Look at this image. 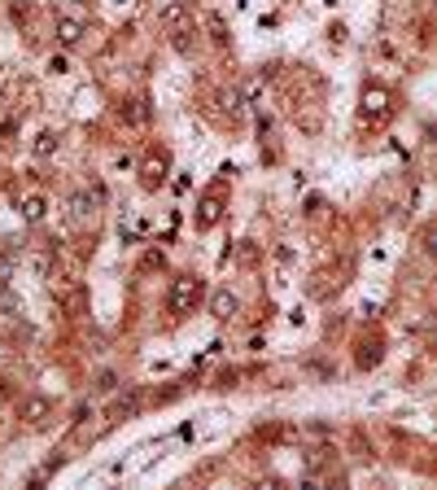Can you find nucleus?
Listing matches in <instances>:
<instances>
[{"label":"nucleus","instance_id":"nucleus-1","mask_svg":"<svg viewBox=\"0 0 437 490\" xmlns=\"http://www.w3.org/2000/svg\"><path fill=\"white\" fill-rule=\"evenodd\" d=\"M206 298V285L197 281V276H175V285H171V298H167V311L175 320H184L197 311V302Z\"/></svg>","mask_w":437,"mask_h":490},{"label":"nucleus","instance_id":"nucleus-2","mask_svg":"<svg viewBox=\"0 0 437 490\" xmlns=\"http://www.w3.org/2000/svg\"><path fill=\"white\" fill-rule=\"evenodd\" d=\"M162 179H167V154H149V158H144V167H140V184L158 188Z\"/></svg>","mask_w":437,"mask_h":490},{"label":"nucleus","instance_id":"nucleus-3","mask_svg":"<svg viewBox=\"0 0 437 490\" xmlns=\"http://www.w3.org/2000/svg\"><path fill=\"white\" fill-rule=\"evenodd\" d=\"M236 311H240L236 293H228V289H215V293H210V315H215V320H232Z\"/></svg>","mask_w":437,"mask_h":490},{"label":"nucleus","instance_id":"nucleus-4","mask_svg":"<svg viewBox=\"0 0 437 490\" xmlns=\"http://www.w3.org/2000/svg\"><path fill=\"white\" fill-rule=\"evenodd\" d=\"M18 416H22L26 424H36V429H40V424H44L48 416H53V403H48V399H40V394H36V399H26V403L18 407Z\"/></svg>","mask_w":437,"mask_h":490},{"label":"nucleus","instance_id":"nucleus-5","mask_svg":"<svg viewBox=\"0 0 437 490\" xmlns=\"http://www.w3.org/2000/svg\"><path fill=\"white\" fill-rule=\"evenodd\" d=\"M158 22L167 27V31H180V27L188 22V9H184V5H167V9L158 13Z\"/></svg>","mask_w":437,"mask_h":490},{"label":"nucleus","instance_id":"nucleus-6","mask_svg":"<svg viewBox=\"0 0 437 490\" xmlns=\"http://www.w3.org/2000/svg\"><path fill=\"white\" fill-rule=\"evenodd\" d=\"M79 36H84V27H79L75 18H61V22H57V40L66 44V48H70V44H79Z\"/></svg>","mask_w":437,"mask_h":490},{"label":"nucleus","instance_id":"nucleus-7","mask_svg":"<svg viewBox=\"0 0 437 490\" xmlns=\"http://www.w3.org/2000/svg\"><path fill=\"white\" fill-rule=\"evenodd\" d=\"M44 210H48V206H44V198H26V206H22V215H26L31 223H40V219H44Z\"/></svg>","mask_w":437,"mask_h":490},{"label":"nucleus","instance_id":"nucleus-8","mask_svg":"<svg viewBox=\"0 0 437 490\" xmlns=\"http://www.w3.org/2000/svg\"><path fill=\"white\" fill-rule=\"evenodd\" d=\"M36 154H40V158H48V154H57V132H44V136L36 140Z\"/></svg>","mask_w":437,"mask_h":490},{"label":"nucleus","instance_id":"nucleus-9","mask_svg":"<svg viewBox=\"0 0 437 490\" xmlns=\"http://www.w3.org/2000/svg\"><path fill=\"white\" fill-rule=\"evenodd\" d=\"M381 364V346H363L359 350V368H376Z\"/></svg>","mask_w":437,"mask_h":490},{"label":"nucleus","instance_id":"nucleus-10","mask_svg":"<svg viewBox=\"0 0 437 490\" xmlns=\"http://www.w3.org/2000/svg\"><path fill=\"white\" fill-rule=\"evenodd\" d=\"M215 219H219V202H206V206H201V219H197V223H201V228H210Z\"/></svg>","mask_w":437,"mask_h":490},{"label":"nucleus","instance_id":"nucleus-11","mask_svg":"<svg viewBox=\"0 0 437 490\" xmlns=\"http://www.w3.org/2000/svg\"><path fill=\"white\" fill-rule=\"evenodd\" d=\"M206 27H210V36H215V40H228V36H223V18H219V13H210Z\"/></svg>","mask_w":437,"mask_h":490},{"label":"nucleus","instance_id":"nucleus-12","mask_svg":"<svg viewBox=\"0 0 437 490\" xmlns=\"http://www.w3.org/2000/svg\"><path fill=\"white\" fill-rule=\"evenodd\" d=\"M96 381H101V389H105V394H109V389H118V377H114V372H101Z\"/></svg>","mask_w":437,"mask_h":490},{"label":"nucleus","instance_id":"nucleus-13","mask_svg":"<svg viewBox=\"0 0 437 490\" xmlns=\"http://www.w3.org/2000/svg\"><path fill=\"white\" fill-rule=\"evenodd\" d=\"M9 285V263H0V289Z\"/></svg>","mask_w":437,"mask_h":490},{"label":"nucleus","instance_id":"nucleus-14","mask_svg":"<svg viewBox=\"0 0 437 490\" xmlns=\"http://www.w3.org/2000/svg\"><path fill=\"white\" fill-rule=\"evenodd\" d=\"M79 5H84V0H79Z\"/></svg>","mask_w":437,"mask_h":490}]
</instances>
